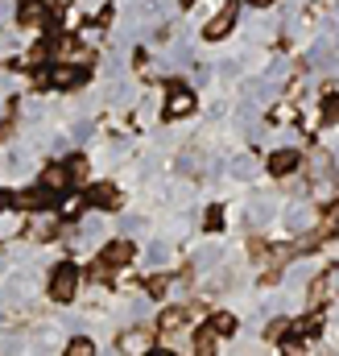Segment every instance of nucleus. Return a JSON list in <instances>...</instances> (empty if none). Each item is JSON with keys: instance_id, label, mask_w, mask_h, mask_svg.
Instances as JSON below:
<instances>
[{"instance_id": "nucleus-8", "label": "nucleus", "mask_w": 339, "mask_h": 356, "mask_svg": "<svg viewBox=\"0 0 339 356\" xmlns=\"http://www.w3.org/2000/svg\"><path fill=\"white\" fill-rule=\"evenodd\" d=\"M298 166H302V154H298V149H277V154H269V175L273 178L294 175Z\"/></svg>"}, {"instance_id": "nucleus-24", "label": "nucleus", "mask_w": 339, "mask_h": 356, "mask_svg": "<svg viewBox=\"0 0 339 356\" xmlns=\"http://www.w3.org/2000/svg\"><path fill=\"white\" fill-rule=\"evenodd\" d=\"M249 4H256V8H269V4H273V0H249Z\"/></svg>"}, {"instance_id": "nucleus-25", "label": "nucleus", "mask_w": 339, "mask_h": 356, "mask_svg": "<svg viewBox=\"0 0 339 356\" xmlns=\"http://www.w3.org/2000/svg\"><path fill=\"white\" fill-rule=\"evenodd\" d=\"M149 356H178V353H170V348H162V353H149Z\"/></svg>"}, {"instance_id": "nucleus-14", "label": "nucleus", "mask_w": 339, "mask_h": 356, "mask_svg": "<svg viewBox=\"0 0 339 356\" xmlns=\"http://www.w3.org/2000/svg\"><path fill=\"white\" fill-rule=\"evenodd\" d=\"M207 327H211L215 336H232V332H236V315H232V311H215V315L207 319Z\"/></svg>"}, {"instance_id": "nucleus-19", "label": "nucleus", "mask_w": 339, "mask_h": 356, "mask_svg": "<svg viewBox=\"0 0 339 356\" xmlns=\"http://www.w3.org/2000/svg\"><path fill=\"white\" fill-rule=\"evenodd\" d=\"M67 356H95V344H91L87 336H75V340L67 344Z\"/></svg>"}, {"instance_id": "nucleus-16", "label": "nucleus", "mask_w": 339, "mask_h": 356, "mask_svg": "<svg viewBox=\"0 0 339 356\" xmlns=\"http://www.w3.org/2000/svg\"><path fill=\"white\" fill-rule=\"evenodd\" d=\"M195 356H215V332L211 327H203L195 336Z\"/></svg>"}, {"instance_id": "nucleus-11", "label": "nucleus", "mask_w": 339, "mask_h": 356, "mask_svg": "<svg viewBox=\"0 0 339 356\" xmlns=\"http://www.w3.org/2000/svg\"><path fill=\"white\" fill-rule=\"evenodd\" d=\"M21 211L17 207H0V241H8V236H17L21 232Z\"/></svg>"}, {"instance_id": "nucleus-18", "label": "nucleus", "mask_w": 339, "mask_h": 356, "mask_svg": "<svg viewBox=\"0 0 339 356\" xmlns=\"http://www.w3.org/2000/svg\"><path fill=\"white\" fill-rule=\"evenodd\" d=\"M63 170H67V178H71V182H83V178H87V158H83V154H75Z\"/></svg>"}, {"instance_id": "nucleus-5", "label": "nucleus", "mask_w": 339, "mask_h": 356, "mask_svg": "<svg viewBox=\"0 0 339 356\" xmlns=\"http://www.w3.org/2000/svg\"><path fill=\"white\" fill-rule=\"evenodd\" d=\"M195 108H199L195 91H186L182 83H174V88H170V95H166V116H170V120H182V116H190Z\"/></svg>"}, {"instance_id": "nucleus-27", "label": "nucleus", "mask_w": 339, "mask_h": 356, "mask_svg": "<svg viewBox=\"0 0 339 356\" xmlns=\"http://www.w3.org/2000/svg\"><path fill=\"white\" fill-rule=\"evenodd\" d=\"M145 356H149V353H145Z\"/></svg>"}, {"instance_id": "nucleus-2", "label": "nucleus", "mask_w": 339, "mask_h": 356, "mask_svg": "<svg viewBox=\"0 0 339 356\" xmlns=\"http://www.w3.org/2000/svg\"><path fill=\"white\" fill-rule=\"evenodd\" d=\"M79 282H83V273L75 261H63V266H54L50 273V294L58 298V302H71L75 294H79Z\"/></svg>"}, {"instance_id": "nucleus-17", "label": "nucleus", "mask_w": 339, "mask_h": 356, "mask_svg": "<svg viewBox=\"0 0 339 356\" xmlns=\"http://www.w3.org/2000/svg\"><path fill=\"white\" fill-rule=\"evenodd\" d=\"M83 207H87V199H83V195H71V199H63V207H58V216H63V220H75V216H79Z\"/></svg>"}, {"instance_id": "nucleus-9", "label": "nucleus", "mask_w": 339, "mask_h": 356, "mask_svg": "<svg viewBox=\"0 0 339 356\" xmlns=\"http://www.w3.org/2000/svg\"><path fill=\"white\" fill-rule=\"evenodd\" d=\"M46 8H50L46 0H21V4H17V21L29 25V29H33V25H46V17H50Z\"/></svg>"}, {"instance_id": "nucleus-4", "label": "nucleus", "mask_w": 339, "mask_h": 356, "mask_svg": "<svg viewBox=\"0 0 339 356\" xmlns=\"http://www.w3.org/2000/svg\"><path fill=\"white\" fill-rule=\"evenodd\" d=\"M232 29H236V4H224V8L203 25V38H207V42H224Z\"/></svg>"}, {"instance_id": "nucleus-23", "label": "nucleus", "mask_w": 339, "mask_h": 356, "mask_svg": "<svg viewBox=\"0 0 339 356\" xmlns=\"http://www.w3.org/2000/svg\"><path fill=\"white\" fill-rule=\"evenodd\" d=\"M220 211H224V207H207V228H211V232L224 228V216H220Z\"/></svg>"}, {"instance_id": "nucleus-22", "label": "nucleus", "mask_w": 339, "mask_h": 356, "mask_svg": "<svg viewBox=\"0 0 339 356\" xmlns=\"http://www.w3.org/2000/svg\"><path fill=\"white\" fill-rule=\"evenodd\" d=\"M286 327H290L286 319H277V323H269V327H265V340H273V344H277V340L286 336Z\"/></svg>"}, {"instance_id": "nucleus-20", "label": "nucleus", "mask_w": 339, "mask_h": 356, "mask_svg": "<svg viewBox=\"0 0 339 356\" xmlns=\"http://www.w3.org/2000/svg\"><path fill=\"white\" fill-rule=\"evenodd\" d=\"M182 319H186V315H182L178 307H170V311H162V327H166V332H178V327H182Z\"/></svg>"}, {"instance_id": "nucleus-10", "label": "nucleus", "mask_w": 339, "mask_h": 356, "mask_svg": "<svg viewBox=\"0 0 339 356\" xmlns=\"http://www.w3.org/2000/svg\"><path fill=\"white\" fill-rule=\"evenodd\" d=\"M87 203H91V207H116V203H120V195H116V186L95 182V186L87 191Z\"/></svg>"}, {"instance_id": "nucleus-21", "label": "nucleus", "mask_w": 339, "mask_h": 356, "mask_svg": "<svg viewBox=\"0 0 339 356\" xmlns=\"http://www.w3.org/2000/svg\"><path fill=\"white\" fill-rule=\"evenodd\" d=\"M323 120L327 124H339V95H327L323 99Z\"/></svg>"}, {"instance_id": "nucleus-1", "label": "nucleus", "mask_w": 339, "mask_h": 356, "mask_svg": "<svg viewBox=\"0 0 339 356\" xmlns=\"http://www.w3.org/2000/svg\"><path fill=\"white\" fill-rule=\"evenodd\" d=\"M137 257V245H129V241H112V245H104V253L95 257V266H91V273H95V282H108V273L120 266H129Z\"/></svg>"}, {"instance_id": "nucleus-13", "label": "nucleus", "mask_w": 339, "mask_h": 356, "mask_svg": "<svg viewBox=\"0 0 339 356\" xmlns=\"http://www.w3.org/2000/svg\"><path fill=\"white\" fill-rule=\"evenodd\" d=\"M290 327H294L298 336H306V340H311V336H319V332H323V311L315 307V311H311L306 319H298V323H290Z\"/></svg>"}, {"instance_id": "nucleus-7", "label": "nucleus", "mask_w": 339, "mask_h": 356, "mask_svg": "<svg viewBox=\"0 0 339 356\" xmlns=\"http://www.w3.org/2000/svg\"><path fill=\"white\" fill-rule=\"evenodd\" d=\"M50 203H54V195H50L42 182H38V186H25V191L13 199V207H17V211H42V207H50Z\"/></svg>"}, {"instance_id": "nucleus-12", "label": "nucleus", "mask_w": 339, "mask_h": 356, "mask_svg": "<svg viewBox=\"0 0 339 356\" xmlns=\"http://www.w3.org/2000/svg\"><path fill=\"white\" fill-rule=\"evenodd\" d=\"M58 220H63L58 211H42V216H38V224H33V236H38V241H50V236L58 232Z\"/></svg>"}, {"instance_id": "nucleus-26", "label": "nucleus", "mask_w": 339, "mask_h": 356, "mask_svg": "<svg viewBox=\"0 0 339 356\" xmlns=\"http://www.w3.org/2000/svg\"><path fill=\"white\" fill-rule=\"evenodd\" d=\"M0 207H4V191H0Z\"/></svg>"}, {"instance_id": "nucleus-3", "label": "nucleus", "mask_w": 339, "mask_h": 356, "mask_svg": "<svg viewBox=\"0 0 339 356\" xmlns=\"http://www.w3.org/2000/svg\"><path fill=\"white\" fill-rule=\"evenodd\" d=\"M87 79H91L87 63H71V58L54 63V71H50V83H54V88H83Z\"/></svg>"}, {"instance_id": "nucleus-15", "label": "nucleus", "mask_w": 339, "mask_h": 356, "mask_svg": "<svg viewBox=\"0 0 339 356\" xmlns=\"http://www.w3.org/2000/svg\"><path fill=\"white\" fill-rule=\"evenodd\" d=\"M42 186H46L50 195H58V191H67V186H71V178H67V170H63V166H50V170L42 175Z\"/></svg>"}, {"instance_id": "nucleus-6", "label": "nucleus", "mask_w": 339, "mask_h": 356, "mask_svg": "<svg viewBox=\"0 0 339 356\" xmlns=\"http://www.w3.org/2000/svg\"><path fill=\"white\" fill-rule=\"evenodd\" d=\"M149 348H154V332L149 327H129L120 336V353L124 356H145Z\"/></svg>"}]
</instances>
